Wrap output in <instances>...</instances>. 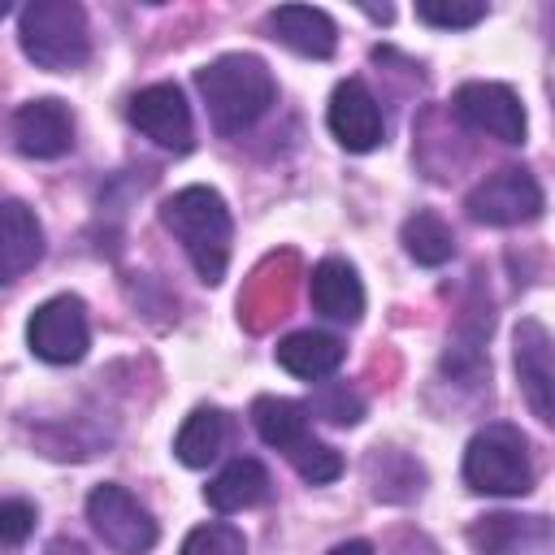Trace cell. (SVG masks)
I'll return each mask as SVG.
<instances>
[{
	"label": "cell",
	"instance_id": "6da1fadb",
	"mask_svg": "<svg viewBox=\"0 0 555 555\" xmlns=\"http://www.w3.org/2000/svg\"><path fill=\"white\" fill-rule=\"evenodd\" d=\"M195 91L204 95V108L217 134H243L273 108L278 82L260 56L225 52L204 69H195Z\"/></svg>",
	"mask_w": 555,
	"mask_h": 555
},
{
	"label": "cell",
	"instance_id": "7a4b0ae2",
	"mask_svg": "<svg viewBox=\"0 0 555 555\" xmlns=\"http://www.w3.org/2000/svg\"><path fill=\"white\" fill-rule=\"evenodd\" d=\"M160 225L182 243L186 260L195 264L199 282L217 286L230 264V238L234 221L225 199L212 186H182L160 204Z\"/></svg>",
	"mask_w": 555,
	"mask_h": 555
},
{
	"label": "cell",
	"instance_id": "3957f363",
	"mask_svg": "<svg viewBox=\"0 0 555 555\" xmlns=\"http://www.w3.org/2000/svg\"><path fill=\"white\" fill-rule=\"evenodd\" d=\"M17 39L22 52L52 74L78 69L91 56V35H87V13L74 0H35L17 13Z\"/></svg>",
	"mask_w": 555,
	"mask_h": 555
},
{
	"label": "cell",
	"instance_id": "277c9868",
	"mask_svg": "<svg viewBox=\"0 0 555 555\" xmlns=\"http://www.w3.org/2000/svg\"><path fill=\"white\" fill-rule=\"evenodd\" d=\"M464 486L473 494H499V499L529 494L533 468H529L525 434L503 421L477 429L464 447Z\"/></svg>",
	"mask_w": 555,
	"mask_h": 555
},
{
	"label": "cell",
	"instance_id": "5b68a950",
	"mask_svg": "<svg viewBox=\"0 0 555 555\" xmlns=\"http://www.w3.org/2000/svg\"><path fill=\"white\" fill-rule=\"evenodd\" d=\"M87 520H91L95 538L117 555H147L156 546L152 512L117 481H104L87 494Z\"/></svg>",
	"mask_w": 555,
	"mask_h": 555
},
{
	"label": "cell",
	"instance_id": "8992f818",
	"mask_svg": "<svg viewBox=\"0 0 555 555\" xmlns=\"http://www.w3.org/2000/svg\"><path fill=\"white\" fill-rule=\"evenodd\" d=\"M26 343L43 364H78L91 343L87 308L78 295H52L30 312Z\"/></svg>",
	"mask_w": 555,
	"mask_h": 555
},
{
	"label": "cell",
	"instance_id": "52a82bcc",
	"mask_svg": "<svg viewBox=\"0 0 555 555\" xmlns=\"http://www.w3.org/2000/svg\"><path fill=\"white\" fill-rule=\"evenodd\" d=\"M512 369L529 412L555 429V338L542 321L525 317L512 334Z\"/></svg>",
	"mask_w": 555,
	"mask_h": 555
},
{
	"label": "cell",
	"instance_id": "ba28073f",
	"mask_svg": "<svg viewBox=\"0 0 555 555\" xmlns=\"http://www.w3.org/2000/svg\"><path fill=\"white\" fill-rule=\"evenodd\" d=\"M464 208H468V217L477 225H525V221H533L542 212V186L533 182L529 169L507 165V169L481 178L468 191Z\"/></svg>",
	"mask_w": 555,
	"mask_h": 555
},
{
	"label": "cell",
	"instance_id": "9c48e42d",
	"mask_svg": "<svg viewBox=\"0 0 555 555\" xmlns=\"http://www.w3.org/2000/svg\"><path fill=\"white\" fill-rule=\"evenodd\" d=\"M126 117H130V126H134L143 139H152L156 147L178 152V156L191 152L195 121H191V104L182 100V87H173V82H152V87L134 91L130 104H126Z\"/></svg>",
	"mask_w": 555,
	"mask_h": 555
},
{
	"label": "cell",
	"instance_id": "30bf717a",
	"mask_svg": "<svg viewBox=\"0 0 555 555\" xmlns=\"http://www.w3.org/2000/svg\"><path fill=\"white\" fill-rule=\"evenodd\" d=\"M451 113L477 134H490L499 143H525V104L503 82H464L451 95Z\"/></svg>",
	"mask_w": 555,
	"mask_h": 555
},
{
	"label": "cell",
	"instance_id": "8fae6325",
	"mask_svg": "<svg viewBox=\"0 0 555 555\" xmlns=\"http://www.w3.org/2000/svg\"><path fill=\"white\" fill-rule=\"evenodd\" d=\"M325 121H330V134L347 147V152H373L382 139H386V117H382V104L377 95L360 82V78H343L330 95V108H325Z\"/></svg>",
	"mask_w": 555,
	"mask_h": 555
},
{
	"label": "cell",
	"instance_id": "7c38bea8",
	"mask_svg": "<svg viewBox=\"0 0 555 555\" xmlns=\"http://www.w3.org/2000/svg\"><path fill=\"white\" fill-rule=\"evenodd\" d=\"M9 130H13V147H17L22 156H30V160H56V156H65V152L74 147V117H69V108H65L61 100H52V95L26 100V104L13 113Z\"/></svg>",
	"mask_w": 555,
	"mask_h": 555
},
{
	"label": "cell",
	"instance_id": "4fadbf2b",
	"mask_svg": "<svg viewBox=\"0 0 555 555\" xmlns=\"http://www.w3.org/2000/svg\"><path fill=\"white\" fill-rule=\"evenodd\" d=\"M264 26L282 48H291L308 61H330L338 48L334 17L325 9H312V4H278V9H269Z\"/></svg>",
	"mask_w": 555,
	"mask_h": 555
},
{
	"label": "cell",
	"instance_id": "5bb4252c",
	"mask_svg": "<svg viewBox=\"0 0 555 555\" xmlns=\"http://www.w3.org/2000/svg\"><path fill=\"white\" fill-rule=\"evenodd\" d=\"M468 542L477 555H533L555 542V525L546 516H512L494 512L468 525Z\"/></svg>",
	"mask_w": 555,
	"mask_h": 555
},
{
	"label": "cell",
	"instance_id": "9a60e30c",
	"mask_svg": "<svg viewBox=\"0 0 555 555\" xmlns=\"http://www.w3.org/2000/svg\"><path fill=\"white\" fill-rule=\"evenodd\" d=\"M308 299L325 321H338V325H356L364 317V286H360L356 269L347 260H334V256L312 264Z\"/></svg>",
	"mask_w": 555,
	"mask_h": 555
},
{
	"label": "cell",
	"instance_id": "2e32d148",
	"mask_svg": "<svg viewBox=\"0 0 555 555\" xmlns=\"http://www.w3.org/2000/svg\"><path fill=\"white\" fill-rule=\"evenodd\" d=\"M343 356H347V347L325 330H299V334H286L278 343V364L291 377H304V382L330 377L343 364Z\"/></svg>",
	"mask_w": 555,
	"mask_h": 555
},
{
	"label": "cell",
	"instance_id": "e0dca14e",
	"mask_svg": "<svg viewBox=\"0 0 555 555\" xmlns=\"http://www.w3.org/2000/svg\"><path fill=\"white\" fill-rule=\"evenodd\" d=\"M204 499L212 512H243V507H256L269 499V473L260 460L251 455H238L230 460L208 486H204Z\"/></svg>",
	"mask_w": 555,
	"mask_h": 555
},
{
	"label": "cell",
	"instance_id": "ac0fdd59",
	"mask_svg": "<svg viewBox=\"0 0 555 555\" xmlns=\"http://www.w3.org/2000/svg\"><path fill=\"white\" fill-rule=\"evenodd\" d=\"M0 230H4V243H0V251H4V282H13V278H22L26 269L39 264V256H43V225L35 221V212L22 199H4Z\"/></svg>",
	"mask_w": 555,
	"mask_h": 555
},
{
	"label": "cell",
	"instance_id": "d6986e66",
	"mask_svg": "<svg viewBox=\"0 0 555 555\" xmlns=\"http://www.w3.org/2000/svg\"><path fill=\"white\" fill-rule=\"evenodd\" d=\"M251 425H256V434H260L264 447L286 451V455H291L304 438H312V434H308V408L295 403V399H278V395H260V399L251 403Z\"/></svg>",
	"mask_w": 555,
	"mask_h": 555
},
{
	"label": "cell",
	"instance_id": "ffe728a7",
	"mask_svg": "<svg viewBox=\"0 0 555 555\" xmlns=\"http://www.w3.org/2000/svg\"><path fill=\"white\" fill-rule=\"evenodd\" d=\"M225 447V416L217 408H195L178 438H173V455L186 464V468H208Z\"/></svg>",
	"mask_w": 555,
	"mask_h": 555
},
{
	"label": "cell",
	"instance_id": "44dd1931",
	"mask_svg": "<svg viewBox=\"0 0 555 555\" xmlns=\"http://www.w3.org/2000/svg\"><path fill=\"white\" fill-rule=\"evenodd\" d=\"M399 238H403V251L416 264H425V269H438V264H447L455 256V234H451V225L434 208H416L403 221V234Z\"/></svg>",
	"mask_w": 555,
	"mask_h": 555
},
{
	"label": "cell",
	"instance_id": "7402d4cb",
	"mask_svg": "<svg viewBox=\"0 0 555 555\" xmlns=\"http://www.w3.org/2000/svg\"><path fill=\"white\" fill-rule=\"evenodd\" d=\"M286 460L295 464V473L308 486H325V481H338L343 477V455L330 442H321V438H304Z\"/></svg>",
	"mask_w": 555,
	"mask_h": 555
},
{
	"label": "cell",
	"instance_id": "603a6c76",
	"mask_svg": "<svg viewBox=\"0 0 555 555\" xmlns=\"http://www.w3.org/2000/svg\"><path fill=\"white\" fill-rule=\"evenodd\" d=\"M182 555H247V542H243V533L234 525L208 520V525H199V529L186 533Z\"/></svg>",
	"mask_w": 555,
	"mask_h": 555
},
{
	"label": "cell",
	"instance_id": "cb8c5ba5",
	"mask_svg": "<svg viewBox=\"0 0 555 555\" xmlns=\"http://www.w3.org/2000/svg\"><path fill=\"white\" fill-rule=\"evenodd\" d=\"M312 412L325 416L330 425H360V416H364V399H360L347 382H330V386L317 390Z\"/></svg>",
	"mask_w": 555,
	"mask_h": 555
},
{
	"label": "cell",
	"instance_id": "d4e9b609",
	"mask_svg": "<svg viewBox=\"0 0 555 555\" xmlns=\"http://www.w3.org/2000/svg\"><path fill=\"white\" fill-rule=\"evenodd\" d=\"M416 17L438 26V30H464V26H477L486 17V4H438V0H421L416 4Z\"/></svg>",
	"mask_w": 555,
	"mask_h": 555
},
{
	"label": "cell",
	"instance_id": "484cf974",
	"mask_svg": "<svg viewBox=\"0 0 555 555\" xmlns=\"http://www.w3.org/2000/svg\"><path fill=\"white\" fill-rule=\"evenodd\" d=\"M30 529H35V507L26 499H4L0 503V538H4V546H22Z\"/></svg>",
	"mask_w": 555,
	"mask_h": 555
},
{
	"label": "cell",
	"instance_id": "4316f807",
	"mask_svg": "<svg viewBox=\"0 0 555 555\" xmlns=\"http://www.w3.org/2000/svg\"><path fill=\"white\" fill-rule=\"evenodd\" d=\"M325 555H373V542L351 538V542H338V546H334V551H325Z\"/></svg>",
	"mask_w": 555,
	"mask_h": 555
},
{
	"label": "cell",
	"instance_id": "83f0119b",
	"mask_svg": "<svg viewBox=\"0 0 555 555\" xmlns=\"http://www.w3.org/2000/svg\"><path fill=\"white\" fill-rule=\"evenodd\" d=\"M551 26H555V9H551Z\"/></svg>",
	"mask_w": 555,
	"mask_h": 555
}]
</instances>
